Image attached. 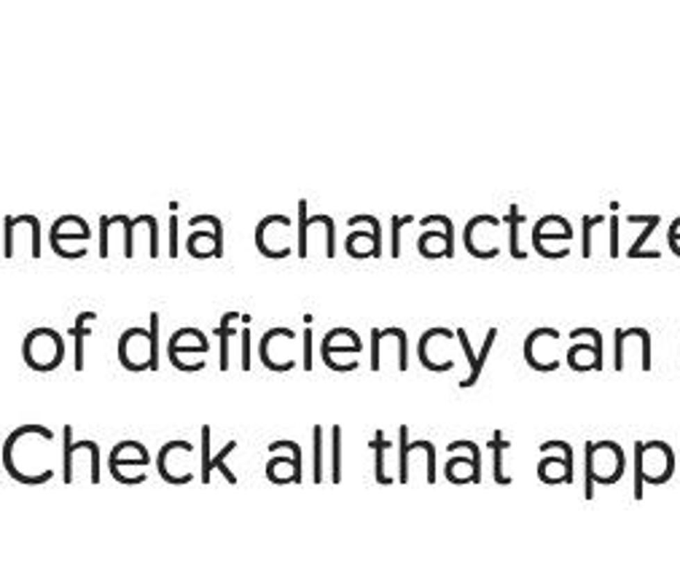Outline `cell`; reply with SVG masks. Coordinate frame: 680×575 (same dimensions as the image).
I'll return each mask as SVG.
<instances>
[{
  "mask_svg": "<svg viewBox=\"0 0 680 575\" xmlns=\"http://www.w3.org/2000/svg\"><path fill=\"white\" fill-rule=\"evenodd\" d=\"M70 435H73V428L65 425V431H62V476H65V484L73 481V454L81 452V449L92 454V478L89 481L100 484V449H97V444L94 441H73Z\"/></svg>",
  "mask_w": 680,
  "mask_h": 575,
  "instance_id": "cell-1",
  "label": "cell"
},
{
  "mask_svg": "<svg viewBox=\"0 0 680 575\" xmlns=\"http://www.w3.org/2000/svg\"><path fill=\"white\" fill-rule=\"evenodd\" d=\"M371 449H374V476H376V484H392V478L385 473V452L390 449V441L385 438V433L376 431L374 433V441H371Z\"/></svg>",
  "mask_w": 680,
  "mask_h": 575,
  "instance_id": "cell-2",
  "label": "cell"
},
{
  "mask_svg": "<svg viewBox=\"0 0 680 575\" xmlns=\"http://www.w3.org/2000/svg\"><path fill=\"white\" fill-rule=\"evenodd\" d=\"M487 447H490V449H492V454H495V484L508 487L514 478H511L508 473H503V457H506V452H508V447H511V444L503 438V433L497 431V433H495V438L487 444Z\"/></svg>",
  "mask_w": 680,
  "mask_h": 575,
  "instance_id": "cell-3",
  "label": "cell"
},
{
  "mask_svg": "<svg viewBox=\"0 0 680 575\" xmlns=\"http://www.w3.org/2000/svg\"><path fill=\"white\" fill-rule=\"evenodd\" d=\"M495 339H497V328H490L487 331V339H484V344H481V352H479V358H476V363L471 366V374L460 382V390L463 388H474L476 382H479V376H481V371H484V363H487V358H490V352H492V344Z\"/></svg>",
  "mask_w": 680,
  "mask_h": 575,
  "instance_id": "cell-4",
  "label": "cell"
},
{
  "mask_svg": "<svg viewBox=\"0 0 680 575\" xmlns=\"http://www.w3.org/2000/svg\"><path fill=\"white\" fill-rule=\"evenodd\" d=\"M97 320V312H81L76 326L67 331L70 336H76V371H83V339L92 333V328H86V323Z\"/></svg>",
  "mask_w": 680,
  "mask_h": 575,
  "instance_id": "cell-5",
  "label": "cell"
},
{
  "mask_svg": "<svg viewBox=\"0 0 680 575\" xmlns=\"http://www.w3.org/2000/svg\"><path fill=\"white\" fill-rule=\"evenodd\" d=\"M398 484H406L409 481V454H412V447H409V428L401 425L398 428Z\"/></svg>",
  "mask_w": 680,
  "mask_h": 575,
  "instance_id": "cell-6",
  "label": "cell"
},
{
  "mask_svg": "<svg viewBox=\"0 0 680 575\" xmlns=\"http://www.w3.org/2000/svg\"><path fill=\"white\" fill-rule=\"evenodd\" d=\"M237 317H240L237 312H226L224 320H221V326L215 328V336L221 339V371H229V339L237 333V328H229V326H231Z\"/></svg>",
  "mask_w": 680,
  "mask_h": 575,
  "instance_id": "cell-7",
  "label": "cell"
},
{
  "mask_svg": "<svg viewBox=\"0 0 680 575\" xmlns=\"http://www.w3.org/2000/svg\"><path fill=\"white\" fill-rule=\"evenodd\" d=\"M506 224H508V250H511V256L514 258H527V253L524 250H519V224L522 221H527L524 215H519V207H511V212L503 218Z\"/></svg>",
  "mask_w": 680,
  "mask_h": 575,
  "instance_id": "cell-8",
  "label": "cell"
},
{
  "mask_svg": "<svg viewBox=\"0 0 680 575\" xmlns=\"http://www.w3.org/2000/svg\"><path fill=\"white\" fill-rule=\"evenodd\" d=\"M202 224H210L213 231H215V250H213V256L215 258H221L224 256V224H221V218L218 215H191L188 218V226H202Z\"/></svg>",
  "mask_w": 680,
  "mask_h": 575,
  "instance_id": "cell-9",
  "label": "cell"
},
{
  "mask_svg": "<svg viewBox=\"0 0 680 575\" xmlns=\"http://www.w3.org/2000/svg\"><path fill=\"white\" fill-rule=\"evenodd\" d=\"M331 481L342 484V428L333 425L331 431Z\"/></svg>",
  "mask_w": 680,
  "mask_h": 575,
  "instance_id": "cell-10",
  "label": "cell"
},
{
  "mask_svg": "<svg viewBox=\"0 0 680 575\" xmlns=\"http://www.w3.org/2000/svg\"><path fill=\"white\" fill-rule=\"evenodd\" d=\"M347 224H350V226H355V224H369V226H371V234H374V247H371V258H379V256H382V226H379V221H376L374 215H352Z\"/></svg>",
  "mask_w": 680,
  "mask_h": 575,
  "instance_id": "cell-11",
  "label": "cell"
},
{
  "mask_svg": "<svg viewBox=\"0 0 680 575\" xmlns=\"http://www.w3.org/2000/svg\"><path fill=\"white\" fill-rule=\"evenodd\" d=\"M234 449H237V441H229L226 447H224L221 452L215 454V457H210V468H215L218 473H224V478H226L229 484H237V476H234V473L226 468V457L234 452Z\"/></svg>",
  "mask_w": 680,
  "mask_h": 575,
  "instance_id": "cell-12",
  "label": "cell"
},
{
  "mask_svg": "<svg viewBox=\"0 0 680 575\" xmlns=\"http://www.w3.org/2000/svg\"><path fill=\"white\" fill-rule=\"evenodd\" d=\"M148 344H151V360L148 369L159 371V315L151 312V331H148Z\"/></svg>",
  "mask_w": 680,
  "mask_h": 575,
  "instance_id": "cell-13",
  "label": "cell"
},
{
  "mask_svg": "<svg viewBox=\"0 0 680 575\" xmlns=\"http://www.w3.org/2000/svg\"><path fill=\"white\" fill-rule=\"evenodd\" d=\"M312 441H315V484H320L323 481V428L320 425H315V431H312Z\"/></svg>",
  "mask_w": 680,
  "mask_h": 575,
  "instance_id": "cell-14",
  "label": "cell"
},
{
  "mask_svg": "<svg viewBox=\"0 0 680 575\" xmlns=\"http://www.w3.org/2000/svg\"><path fill=\"white\" fill-rule=\"evenodd\" d=\"M307 228H309L307 199H299V256L301 258H307Z\"/></svg>",
  "mask_w": 680,
  "mask_h": 575,
  "instance_id": "cell-15",
  "label": "cell"
},
{
  "mask_svg": "<svg viewBox=\"0 0 680 575\" xmlns=\"http://www.w3.org/2000/svg\"><path fill=\"white\" fill-rule=\"evenodd\" d=\"M605 218L602 215H583V242H581V256L589 258L592 256V228L599 226Z\"/></svg>",
  "mask_w": 680,
  "mask_h": 575,
  "instance_id": "cell-16",
  "label": "cell"
},
{
  "mask_svg": "<svg viewBox=\"0 0 680 575\" xmlns=\"http://www.w3.org/2000/svg\"><path fill=\"white\" fill-rule=\"evenodd\" d=\"M412 447V452H422L428 454V484H436L438 481V473H436V447H433L431 441H414L409 444Z\"/></svg>",
  "mask_w": 680,
  "mask_h": 575,
  "instance_id": "cell-17",
  "label": "cell"
},
{
  "mask_svg": "<svg viewBox=\"0 0 680 575\" xmlns=\"http://www.w3.org/2000/svg\"><path fill=\"white\" fill-rule=\"evenodd\" d=\"M659 221H661L659 215H654V218H651V221L645 224V228L640 231V237H638V240H635V242H632V247L627 250V256H629V258H638V256H640V250H642V247H645V242H648V237H651V234L656 231V226H659Z\"/></svg>",
  "mask_w": 680,
  "mask_h": 575,
  "instance_id": "cell-18",
  "label": "cell"
},
{
  "mask_svg": "<svg viewBox=\"0 0 680 575\" xmlns=\"http://www.w3.org/2000/svg\"><path fill=\"white\" fill-rule=\"evenodd\" d=\"M309 224H323V226H326V237H329V242H326V256L333 258V256H336V242H333V240H336V226H333V221H331L329 215H312Z\"/></svg>",
  "mask_w": 680,
  "mask_h": 575,
  "instance_id": "cell-19",
  "label": "cell"
},
{
  "mask_svg": "<svg viewBox=\"0 0 680 575\" xmlns=\"http://www.w3.org/2000/svg\"><path fill=\"white\" fill-rule=\"evenodd\" d=\"M17 224H27L33 228V258H41V221L35 215H19L14 218Z\"/></svg>",
  "mask_w": 680,
  "mask_h": 575,
  "instance_id": "cell-20",
  "label": "cell"
},
{
  "mask_svg": "<svg viewBox=\"0 0 680 575\" xmlns=\"http://www.w3.org/2000/svg\"><path fill=\"white\" fill-rule=\"evenodd\" d=\"M409 221H414L412 215H404V218L392 215V237H390V256H392V258H398V256H401V228L406 226Z\"/></svg>",
  "mask_w": 680,
  "mask_h": 575,
  "instance_id": "cell-21",
  "label": "cell"
},
{
  "mask_svg": "<svg viewBox=\"0 0 680 575\" xmlns=\"http://www.w3.org/2000/svg\"><path fill=\"white\" fill-rule=\"evenodd\" d=\"M642 452H645V444L638 441L635 444V500H642V484H645V478H642Z\"/></svg>",
  "mask_w": 680,
  "mask_h": 575,
  "instance_id": "cell-22",
  "label": "cell"
},
{
  "mask_svg": "<svg viewBox=\"0 0 680 575\" xmlns=\"http://www.w3.org/2000/svg\"><path fill=\"white\" fill-rule=\"evenodd\" d=\"M210 476H213V468H210V428H202V476L199 481L202 484H210Z\"/></svg>",
  "mask_w": 680,
  "mask_h": 575,
  "instance_id": "cell-23",
  "label": "cell"
},
{
  "mask_svg": "<svg viewBox=\"0 0 680 575\" xmlns=\"http://www.w3.org/2000/svg\"><path fill=\"white\" fill-rule=\"evenodd\" d=\"M379 344H382V331H371V371H379Z\"/></svg>",
  "mask_w": 680,
  "mask_h": 575,
  "instance_id": "cell-24",
  "label": "cell"
},
{
  "mask_svg": "<svg viewBox=\"0 0 680 575\" xmlns=\"http://www.w3.org/2000/svg\"><path fill=\"white\" fill-rule=\"evenodd\" d=\"M533 245H536V250L543 256V258H554V261H559V258H567V256H570V250H549L540 240H533Z\"/></svg>",
  "mask_w": 680,
  "mask_h": 575,
  "instance_id": "cell-25",
  "label": "cell"
},
{
  "mask_svg": "<svg viewBox=\"0 0 680 575\" xmlns=\"http://www.w3.org/2000/svg\"><path fill=\"white\" fill-rule=\"evenodd\" d=\"M108 231H110V218L103 215L100 218V256L108 258Z\"/></svg>",
  "mask_w": 680,
  "mask_h": 575,
  "instance_id": "cell-26",
  "label": "cell"
},
{
  "mask_svg": "<svg viewBox=\"0 0 680 575\" xmlns=\"http://www.w3.org/2000/svg\"><path fill=\"white\" fill-rule=\"evenodd\" d=\"M242 371H250V328H242Z\"/></svg>",
  "mask_w": 680,
  "mask_h": 575,
  "instance_id": "cell-27",
  "label": "cell"
},
{
  "mask_svg": "<svg viewBox=\"0 0 680 575\" xmlns=\"http://www.w3.org/2000/svg\"><path fill=\"white\" fill-rule=\"evenodd\" d=\"M621 250H618V218H611V258H618Z\"/></svg>",
  "mask_w": 680,
  "mask_h": 575,
  "instance_id": "cell-28",
  "label": "cell"
},
{
  "mask_svg": "<svg viewBox=\"0 0 680 575\" xmlns=\"http://www.w3.org/2000/svg\"><path fill=\"white\" fill-rule=\"evenodd\" d=\"M169 256H178V218H169Z\"/></svg>",
  "mask_w": 680,
  "mask_h": 575,
  "instance_id": "cell-29",
  "label": "cell"
},
{
  "mask_svg": "<svg viewBox=\"0 0 680 575\" xmlns=\"http://www.w3.org/2000/svg\"><path fill=\"white\" fill-rule=\"evenodd\" d=\"M304 371H312V328H304Z\"/></svg>",
  "mask_w": 680,
  "mask_h": 575,
  "instance_id": "cell-30",
  "label": "cell"
},
{
  "mask_svg": "<svg viewBox=\"0 0 680 575\" xmlns=\"http://www.w3.org/2000/svg\"><path fill=\"white\" fill-rule=\"evenodd\" d=\"M51 247H54V250H57L60 256H65V258H70V261H78V258H86V250H73V253H70V250H65V247H62L60 242H57V240H51Z\"/></svg>",
  "mask_w": 680,
  "mask_h": 575,
  "instance_id": "cell-31",
  "label": "cell"
}]
</instances>
